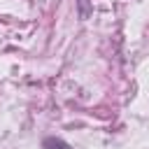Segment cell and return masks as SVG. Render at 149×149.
Returning <instances> with one entry per match:
<instances>
[{
	"label": "cell",
	"instance_id": "cell-1",
	"mask_svg": "<svg viewBox=\"0 0 149 149\" xmlns=\"http://www.w3.org/2000/svg\"><path fill=\"white\" fill-rule=\"evenodd\" d=\"M42 147L44 149H70L63 140H58V137H47L44 142H42Z\"/></svg>",
	"mask_w": 149,
	"mask_h": 149
}]
</instances>
